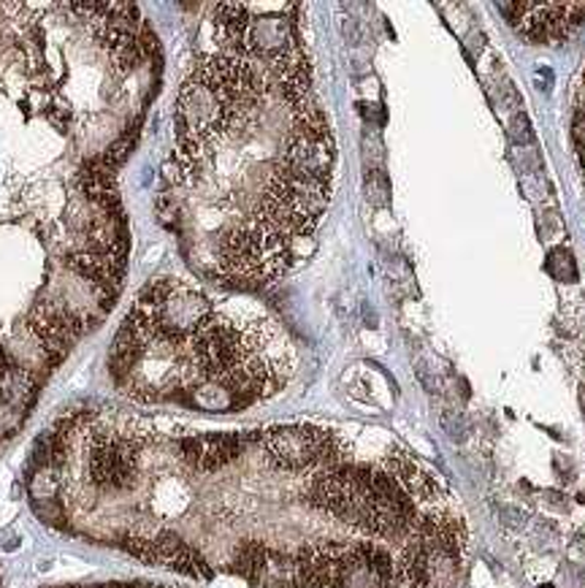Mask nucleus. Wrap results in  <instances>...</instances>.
Segmentation results:
<instances>
[{
  "mask_svg": "<svg viewBox=\"0 0 585 588\" xmlns=\"http://www.w3.org/2000/svg\"><path fill=\"white\" fill-rule=\"evenodd\" d=\"M510 134H513V139L518 141V145H531L534 134H531V125H528L526 114H518V117L513 119V128H510Z\"/></svg>",
  "mask_w": 585,
  "mask_h": 588,
  "instance_id": "nucleus-4",
  "label": "nucleus"
},
{
  "mask_svg": "<svg viewBox=\"0 0 585 588\" xmlns=\"http://www.w3.org/2000/svg\"><path fill=\"white\" fill-rule=\"evenodd\" d=\"M520 510H513V507H504V523L515 529H524V521H518Z\"/></svg>",
  "mask_w": 585,
  "mask_h": 588,
  "instance_id": "nucleus-5",
  "label": "nucleus"
},
{
  "mask_svg": "<svg viewBox=\"0 0 585 588\" xmlns=\"http://www.w3.org/2000/svg\"><path fill=\"white\" fill-rule=\"evenodd\" d=\"M442 426H445L447 437H451L453 442H464V439H467V434H469L467 420H464V415H458V413H445V415H442Z\"/></svg>",
  "mask_w": 585,
  "mask_h": 588,
  "instance_id": "nucleus-3",
  "label": "nucleus"
},
{
  "mask_svg": "<svg viewBox=\"0 0 585 588\" xmlns=\"http://www.w3.org/2000/svg\"><path fill=\"white\" fill-rule=\"evenodd\" d=\"M0 588H3V584H0Z\"/></svg>",
  "mask_w": 585,
  "mask_h": 588,
  "instance_id": "nucleus-6",
  "label": "nucleus"
},
{
  "mask_svg": "<svg viewBox=\"0 0 585 588\" xmlns=\"http://www.w3.org/2000/svg\"><path fill=\"white\" fill-rule=\"evenodd\" d=\"M548 272L553 274L555 279H559V283H575L577 279V266H575V258H572V253L570 250H564V247H559V250H553V253L548 255Z\"/></svg>",
  "mask_w": 585,
  "mask_h": 588,
  "instance_id": "nucleus-2",
  "label": "nucleus"
},
{
  "mask_svg": "<svg viewBox=\"0 0 585 588\" xmlns=\"http://www.w3.org/2000/svg\"><path fill=\"white\" fill-rule=\"evenodd\" d=\"M295 350L280 323L236 315L198 285L152 279L130 301L109 350L117 393L133 404L238 413L288 385Z\"/></svg>",
  "mask_w": 585,
  "mask_h": 588,
  "instance_id": "nucleus-1",
  "label": "nucleus"
}]
</instances>
